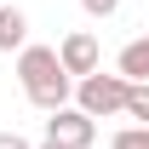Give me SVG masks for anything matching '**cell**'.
<instances>
[{"label": "cell", "mask_w": 149, "mask_h": 149, "mask_svg": "<svg viewBox=\"0 0 149 149\" xmlns=\"http://www.w3.org/2000/svg\"><path fill=\"white\" fill-rule=\"evenodd\" d=\"M17 86H23V97H29L40 115L69 109V97H74V80L63 74V63H57V46H23L17 52Z\"/></svg>", "instance_id": "6da1fadb"}, {"label": "cell", "mask_w": 149, "mask_h": 149, "mask_svg": "<svg viewBox=\"0 0 149 149\" xmlns=\"http://www.w3.org/2000/svg\"><path fill=\"white\" fill-rule=\"evenodd\" d=\"M109 149H149V126H120L109 138Z\"/></svg>", "instance_id": "ba28073f"}, {"label": "cell", "mask_w": 149, "mask_h": 149, "mask_svg": "<svg viewBox=\"0 0 149 149\" xmlns=\"http://www.w3.org/2000/svg\"><path fill=\"white\" fill-rule=\"evenodd\" d=\"M80 6H86V17H115L120 12V0H80Z\"/></svg>", "instance_id": "9c48e42d"}, {"label": "cell", "mask_w": 149, "mask_h": 149, "mask_svg": "<svg viewBox=\"0 0 149 149\" xmlns=\"http://www.w3.org/2000/svg\"><path fill=\"white\" fill-rule=\"evenodd\" d=\"M126 120L132 126H149V80H138V86L126 92Z\"/></svg>", "instance_id": "52a82bcc"}, {"label": "cell", "mask_w": 149, "mask_h": 149, "mask_svg": "<svg viewBox=\"0 0 149 149\" xmlns=\"http://www.w3.org/2000/svg\"><path fill=\"white\" fill-rule=\"evenodd\" d=\"M29 46V17L17 6H0V52H23Z\"/></svg>", "instance_id": "8992f818"}, {"label": "cell", "mask_w": 149, "mask_h": 149, "mask_svg": "<svg viewBox=\"0 0 149 149\" xmlns=\"http://www.w3.org/2000/svg\"><path fill=\"white\" fill-rule=\"evenodd\" d=\"M0 149H35V143H29L23 132H0Z\"/></svg>", "instance_id": "30bf717a"}, {"label": "cell", "mask_w": 149, "mask_h": 149, "mask_svg": "<svg viewBox=\"0 0 149 149\" xmlns=\"http://www.w3.org/2000/svg\"><path fill=\"white\" fill-rule=\"evenodd\" d=\"M46 138L63 143V149H92V143H97V120H92V115H80V109L69 103V109L46 115Z\"/></svg>", "instance_id": "277c9868"}, {"label": "cell", "mask_w": 149, "mask_h": 149, "mask_svg": "<svg viewBox=\"0 0 149 149\" xmlns=\"http://www.w3.org/2000/svg\"><path fill=\"white\" fill-rule=\"evenodd\" d=\"M35 149H63V143H52V138H40V143H35Z\"/></svg>", "instance_id": "8fae6325"}, {"label": "cell", "mask_w": 149, "mask_h": 149, "mask_svg": "<svg viewBox=\"0 0 149 149\" xmlns=\"http://www.w3.org/2000/svg\"><path fill=\"white\" fill-rule=\"evenodd\" d=\"M115 74H120V80H132V86H138V80H149V35H138V40H126V46H120Z\"/></svg>", "instance_id": "5b68a950"}, {"label": "cell", "mask_w": 149, "mask_h": 149, "mask_svg": "<svg viewBox=\"0 0 149 149\" xmlns=\"http://www.w3.org/2000/svg\"><path fill=\"white\" fill-rule=\"evenodd\" d=\"M126 92L132 80H120V74H86V80H74V109L92 115V120H109V115H126Z\"/></svg>", "instance_id": "7a4b0ae2"}, {"label": "cell", "mask_w": 149, "mask_h": 149, "mask_svg": "<svg viewBox=\"0 0 149 149\" xmlns=\"http://www.w3.org/2000/svg\"><path fill=\"white\" fill-rule=\"evenodd\" d=\"M57 63H63V74H69V80H86V74H97V63H103V52H97V35H86V29L63 35V40H57Z\"/></svg>", "instance_id": "3957f363"}]
</instances>
